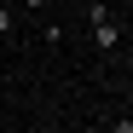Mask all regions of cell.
<instances>
[{
	"instance_id": "1",
	"label": "cell",
	"mask_w": 133,
	"mask_h": 133,
	"mask_svg": "<svg viewBox=\"0 0 133 133\" xmlns=\"http://www.w3.org/2000/svg\"><path fill=\"white\" fill-rule=\"evenodd\" d=\"M87 23H93V41H98V52H116L122 46V29H116V17H110V6H87Z\"/></svg>"
},
{
	"instance_id": "2",
	"label": "cell",
	"mask_w": 133,
	"mask_h": 133,
	"mask_svg": "<svg viewBox=\"0 0 133 133\" xmlns=\"http://www.w3.org/2000/svg\"><path fill=\"white\" fill-rule=\"evenodd\" d=\"M110 133H133V116H116V122H110Z\"/></svg>"
},
{
	"instance_id": "3",
	"label": "cell",
	"mask_w": 133,
	"mask_h": 133,
	"mask_svg": "<svg viewBox=\"0 0 133 133\" xmlns=\"http://www.w3.org/2000/svg\"><path fill=\"white\" fill-rule=\"evenodd\" d=\"M6 35H12V12L0 6V41H6Z\"/></svg>"
},
{
	"instance_id": "4",
	"label": "cell",
	"mask_w": 133,
	"mask_h": 133,
	"mask_svg": "<svg viewBox=\"0 0 133 133\" xmlns=\"http://www.w3.org/2000/svg\"><path fill=\"white\" fill-rule=\"evenodd\" d=\"M23 6H29V12H41V6H46V0H23Z\"/></svg>"
},
{
	"instance_id": "5",
	"label": "cell",
	"mask_w": 133,
	"mask_h": 133,
	"mask_svg": "<svg viewBox=\"0 0 133 133\" xmlns=\"http://www.w3.org/2000/svg\"><path fill=\"white\" fill-rule=\"evenodd\" d=\"M127 64H133V52H127Z\"/></svg>"
}]
</instances>
